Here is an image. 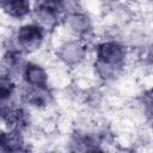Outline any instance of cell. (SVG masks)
Returning <instances> with one entry per match:
<instances>
[{"mask_svg": "<svg viewBox=\"0 0 153 153\" xmlns=\"http://www.w3.org/2000/svg\"><path fill=\"white\" fill-rule=\"evenodd\" d=\"M124 57V51L121 45L114 42L104 43L98 48V60L106 68H112L118 66Z\"/></svg>", "mask_w": 153, "mask_h": 153, "instance_id": "1", "label": "cell"}, {"mask_svg": "<svg viewBox=\"0 0 153 153\" xmlns=\"http://www.w3.org/2000/svg\"><path fill=\"white\" fill-rule=\"evenodd\" d=\"M43 38V33L41 27L36 25H26L20 27V30L17 33V41L22 49H25L27 51L35 50L38 48Z\"/></svg>", "mask_w": 153, "mask_h": 153, "instance_id": "2", "label": "cell"}, {"mask_svg": "<svg viewBox=\"0 0 153 153\" xmlns=\"http://www.w3.org/2000/svg\"><path fill=\"white\" fill-rule=\"evenodd\" d=\"M25 78L29 85L37 87H45L47 85V74L39 66L29 65L25 69Z\"/></svg>", "mask_w": 153, "mask_h": 153, "instance_id": "3", "label": "cell"}, {"mask_svg": "<svg viewBox=\"0 0 153 153\" xmlns=\"http://www.w3.org/2000/svg\"><path fill=\"white\" fill-rule=\"evenodd\" d=\"M4 10L12 17H24L30 11L29 0H8L2 4Z\"/></svg>", "mask_w": 153, "mask_h": 153, "instance_id": "4", "label": "cell"}, {"mask_svg": "<svg viewBox=\"0 0 153 153\" xmlns=\"http://www.w3.org/2000/svg\"><path fill=\"white\" fill-rule=\"evenodd\" d=\"M1 148L4 151H19L23 146V139L19 130H12L8 134H1Z\"/></svg>", "mask_w": 153, "mask_h": 153, "instance_id": "5", "label": "cell"}, {"mask_svg": "<svg viewBox=\"0 0 153 153\" xmlns=\"http://www.w3.org/2000/svg\"><path fill=\"white\" fill-rule=\"evenodd\" d=\"M13 88H14V84L12 82V80L10 79V76L2 75V78H1V87H0V93H1L2 102L11 96Z\"/></svg>", "mask_w": 153, "mask_h": 153, "instance_id": "6", "label": "cell"}, {"mask_svg": "<svg viewBox=\"0 0 153 153\" xmlns=\"http://www.w3.org/2000/svg\"><path fill=\"white\" fill-rule=\"evenodd\" d=\"M62 6V0H38V8L50 11L53 13H57V11Z\"/></svg>", "mask_w": 153, "mask_h": 153, "instance_id": "7", "label": "cell"}]
</instances>
